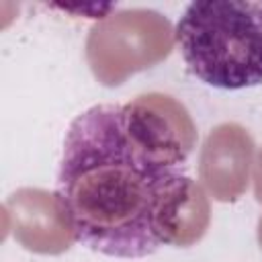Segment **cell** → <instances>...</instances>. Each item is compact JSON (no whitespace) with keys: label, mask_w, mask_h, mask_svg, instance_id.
I'll return each instance as SVG.
<instances>
[{"label":"cell","mask_w":262,"mask_h":262,"mask_svg":"<svg viewBox=\"0 0 262 262\" xmlns=\"http://www.w3.org/2000/svg\"><path fill=\"white\" fill-rule=\"evenodd\" d=\"M176 170L135 145L123 106L96 104L68 127L55 194L78 242L104 256L143 258L160 248L154 209Z\"/></svg>","instance_id":"6da1fadb"},{"label":"cell","mask_w":262,"mask_h":262,"mask_svg":"<svg viewBox=\"0 0 262 262\" xmlns=\"http://www.w3.org/2000/svg\"><path fill=\"white\" fill-rule=\"evenodd\" d=\"M174 35L184 63L201 82L221 90L262 84V2H190Z\"/></svg>","instance_id":"7a4b0ae2"},{"label":"cell","mask_w":262,"mask_h":262,"mask_svg":"<svg viewBox=\"0 0 262 262\" xmlns=\"http://www.w3.org/2000/svg\"><path fill=\"white\" fill-rule=\"evenodd\" d=\"M176 43L170 20L149 8H127L94 23L86 39V61L104 86L164 61Z\"/></svg>","instance_id":"3957f363"},{"label":"cell","mask_w":262,"mask_h":262,"mask_svg":"<svg viewBox=\"0 0 262 262\" xmlns=\"http://www.w3.org/2000/svg\"><path fill=\"white\" fill-rule=\"evenodd\" d=\"M123 121L135 145L156 164L178 168L196 145V125L170 94L147 92L123 104Z\"/></svg>","instance_id":"277c9868"},{"label":"cell","mask_w":262,"mask_h":262,"mask_svg":"<svg viewBox=\"0 0 262 262\" xmlns=\"http://www.w3.org/2000/svg\"><path fill=\"white\" fill-rule=\"evenodd\" d=\"M254 139L237 123H221L207 135L199 156V178L205 190L221 203L237 201L250 182Z\"/></svg>","instance_id":"5b68a950"},{"label":"cell","mask_w":262,"mask_h":262,"mask_svg":"<svg viewBox=\"0 0 262 262\" xmlns=\"http://www.w3.org/2000/svg\"><path fill=\"white\" fill-rule=\"evenodd\" d=\"M4 215L12 237L29 252L55 256L78 242L55 192L20 188L6 199Z\"/></svg>","instance_id":"8992f818"},{"label":"cell","mask_w":262,"mask_h":262,"mask_svg":"<svg viewBox=\"0 0 262 262\" xmlns=\"http://www.w3.org/2000/svg\"><path fill=\"white\" fill-rule=\"evenodd\" d=\"M211 223V203L205 188L176 170L164 184L154 209L151 229L162 246L188 248L203 239Z\"/></svg>","instance_id":"52a82bcc"},{"label":"cell","mask_w":262,"mask_h":262,"mask_svg":"<svg viewBox=\"0 0 262 262\" xmlns=\"http://www.w3.org/2000/svg\"><path fill=\"white\" fill-rule=\"evenodd\" d=\"M254 192H256L258 203L262 205V149H260V154H258L256 168H254Z\"/></svg>","instance_id":"ba28073f"},{"label":"cell","mask_w":262,"mask_h":262,"mask_svg":"<svg viewBox=\"0 0 262 262\" xmlns=\"http://www.w3.org/2000/svg\"><path fill=\"white\" fill-rule=\"evenodd\" d=\"M258 242H260V246H262V217L258 219Z\"/></svg>","instance_id":"9c48e42d"}]
</instances>
